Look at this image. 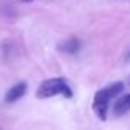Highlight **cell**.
<instances>
[{
	"label": "cell",
	"mask_w": 130,
	"mask_h": 130,
	"mask_svg": "<svg viewBox=\"0 0 130 130\" xmlns=\"http://www.w3.org/2000/svg\"><path fill=\"white\" fill-rule=\"evenodd\" d=\"M124 91V83H114L110 84V86L101 89V91L95 92L94 95V112L97 114L99 119H102V120H105L107 119V109H109V104H110V101L114 97H117L120 92Z\"/></svg>",
	"instance_id": "obj_1"
},
{
	"label": "cell",
	"mask_w": 130,
	"mask_h": 130,
	"mask_svg": "<svg viewBox=\"0 0 130 130\" xmlns=\"http://www.w3.org/2000/svg\"><path fill=\"white\" fill-rule=\"evenodd\" d=\"M40 99H50L54 95H64V97H73V91L68 86V81L63 77H51L40 84L38 92H36Z\"/></svg>",
	"instance_id": "obj_2"
},
{
	"label": "cell",
	"mask_w": 130,
	"mask_h": 130,
	"mask_svg": "<svg viewBox=\"0 0 130 130\" xmlns=\"http://www.w3.org/2000/svg\"><path fill=\"white\" fill-rule=\"evenodd\" d=\"M26 83H18L15 84L13 87L8 89V92L5 94V102H8V104H12V102H17L18 99H22L23 95L26 94Z\"/></svg>",
	"instance_id": "obj_3"
},
{
	"label": "cell",
	"mask_w": 130,
	"mask_h": 130,
	"mask_svg": "<svg viewBox=\"0 0 130 130\" xmlns=\"http://www.w3.org/2000/svg\"><path fill=\"white\" fill-rule=\"evenodd\" d=\"M128 110H130V92L125 94V95H122L120 99H117V101L114 102V107H112V112H114V115H117V117L127 114Z\"/></svg>",
	"instance_id": "obj_4"
},
{
	"label": "cell",
	"mask_w": 130,
	"mask_h": 130,
	"mask_svg": "<svg viewBox=\"0 0 130 130\" xmlns=\"http://www.w3.org/2000/svg\"><path fill=\"white\" fill-rule=\"evenodd\" d=\"M81 48V43L77 38H68L66 41H63L59 44V50L63 51V53H69V54H74L77 53Z\"/></svg>",
	"instance_id": "obj_5"
},
{
	"label": "cell",
	"mask_w": 130,
	"mask_h": 130,
	"mask_svg": "<svg viewBox=\"0 0 130 130\" xmlns=\"http://www.w3.org/2000/svg\"><path fill=\"white\" fill-rule=\"evenodd\" d=\"M20 2H23V3H31L33 0H20Z\"/></svg>",
	"instance_id": "obj_6"
},
{
	"label": "cell",
	"mask_w": 130,
	"mask_h": 130,
	"mask_svg": "<svg viewBox=\"0 0 130 130\" xmlns=\"http://www.w3.org/2000/svg\"><path fill=\"white\" fill-rule=\"evenodd\" d=\"M128 58H130V53H128Z\"/></svg>",
	"instance_id": "obj_7"
}]
</instances>
